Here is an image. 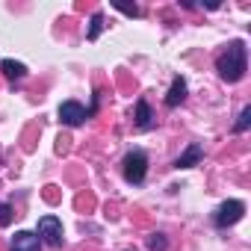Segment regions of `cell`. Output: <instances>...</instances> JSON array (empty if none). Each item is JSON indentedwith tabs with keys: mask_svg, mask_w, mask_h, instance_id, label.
I'll return each instance as SVG.
<instances>
[{
	"mask_svg": "<svg viewBox=\"0 0 251 251\" xmlns=\"http://www.w3.org/2000/svg\"><path fill=\"white\" fill-rule=\"evenodd\" d=\"M201 160H204V148H201L198 142H192V145L175 160V169H192V166H198Z\"/></svg>",
	"mask_w": 251,
	"mask_h": 251,
	"instance_id": "52a82bcc",
	"label": "cell"
},
{
	"mask_svg": "<svg viewBox=\"0 0 251 251\" xmlns=\"http://www.w3.org/2000/svg\"><path fill=\"white\" fill-rule=\"evenodd\" d=\"M0 71H3V77H9V80L27 77V65L24 62H15V59H0Z\"/></svg>",
	"mask_w": 251,
	"mask_h": 251,
	"instance_id": "30bf717a",
	"label": "cell"
},
{
	"mask_svg": "<svg viewBox=\"0 0 251 251\" xmlns=\"http://www.w3.org/2000/svg\"><path fill=\"white\" fill-rule=\"evenodd\" d=\"M121 166H124V180L139 186L145 180V175H148V154L142 148H133V151H127V157H124Z\"/></svg>",
	"mask_w": 251,
	"mask_h": 251,
	"instance_id": "7a4b0ae2",
	"label": "cell"
},
{
	"mask_svg": "<svg viewBox=\"0 0 251 251\" xmlns=\"http://www.w3.org/2000/svg\"><path fill=\"white\" fill-rule=\"evenodd\" d=\"M115 9L124 12V15H130V18H139V9L136 6H121V3H115Z\"/></svg>",
	"mask_w": 251,
	"mask_h": 251,
	"instance_id": "9a60e30c",
	"label": "cell"
},
{
	"mask_svg": "<svg viewBox=\"0 0 251 251\" xmlns=\"http://www.w3.org/2000/svg\"><path fill=\"white\" fill-rule=\"evenodd\" d=\"M12 219H15V210H12L9 204H0V227L12 225Z\"/></svg>",
	"mask_w": 251,
	"mask_h": 251,
	"instance_id": "4fadbf2b",
	"label": "cell"
},
{
	"mask_svg": "<svg viewBox=\"0 0 251 251\" xmlns=\"http://www.w3.org/2000/svg\"><path fill=\"white\" fill-rule=\"evenodd\" d=\"M216 71L225 83H239L248 71V50L242 42H230L227 50L216 59Z\"/></svg>",
	"mask_w": 251,
	"mask_h": 251,
	"instance_id": "6da1fadb",
	"label": "cell"
},
{
	"mask_svg": "<svg viewBox=\"0 0 251 251\" xmlns=\"http://www.w3.org/2000/svg\"><path fill=\"white\" fill-rule=\"evenodd\" d=\"M242 216H245V201L230 198V201L219 204V210L213 213V225H216V227H230V225H236Z\"/></svg>",
	"mask_w": 251,
	"mask_h": 251,
	"instance_id": "3957f363",
	"label": "cell"
},
{
	"mask_svg": "<svg viewBox=\"0 0 251 251\" xmlns=\"http://www.w3.org/2000/svg\"><path fill=\"white\" fill-rule=\"evenodd\" d=\"M39 239L53 245V248H59L62 245V222L56 216H42L39 219Z\"/></svg>",
	"mask_w": 251,
	"mask_h": 251,
	"instance_id": "277c9868",
	"label": "cell"
},
{
	"mask_svg": "<svg viewBox=\"0 0 251 251\" xmlns=\"http://www.w3.org/2000/svg\"><path fill=\"white\" fill-rule=\"evenodd\" d=\"M12 251H42V239L33 230H18L12 239Z\"/></svg>",
	"mask_w": 251,
	"mask_h": 251,
	"instance_id": "8992f818",
	"label": "cell"
},
{
	"mask_svg": "<svg viewBox=\"0 0 251 251\" xmlns=\"http://www.w3.org/2000/svg\"><path fill=\"white\" fill-rule=\"evenodd\" d=\"M248 127H251V106H242V112H239V118L233 124V133H245Z\"/></svg>",
	"mask_w": 251,
	"mask_h": 251,
	"instance_id": "8fae6325",
	"label": "cell"
},
{
	"mask_svg": "<svg viewBox=\"0 0 251 251\" xmlns=\"http://www.w3.org/2000/svg\"><path fill=\"white\" fill-rule=\"evenodd\" d=\"M183 98H186V80H183V77H175V80H172V89H169V95H166V106L175 109V106L183 103Z\"/></svg>",
	"mask_w": 251,
	"mask_h": 251,
	"instance_id": "ba28073f",
	"label": "cell"
},
{
	"mask_svg": "<svg viewBox=\"0 0 251 251\" xmlns=\"http://www.w3.org/2000/svg\"><path fill=\"white\" fill-rule=\"evenodd\" d=\"M148 245H151L154 251H166V236H163V233H151V236H148Z\"/></svg>",
	"mask_w": 251,
	"mask_h": 251,
	"instance_id": "5bb4252c",
	"label": "cell"
},
{
	"mask_svg": "<svg viewBox=\"0 0 251 251\" xmlns=\"http://www.w3.org/2000/svg\"><path fill=\"white\" fill-rule=\"evenodd\" d=\"M89 115H92V112H89L83 103H77V100H65V103L59 106V121L68 124V127H80Z\"/></svg>",
	"mask_w": 251,
	"mask_h": 251,
	"instance_id": "5b68a950",
	"label": "cell"
},
{
	"mask_svg": "<svg viewBox=\"0 0 251 251\" xmlns=\"http://www.w3.org/2000/svg\"><path fill=\"white\" fill-rule=\"evenodd\" d=\"M136 127L139 130H148L151 124H154V112H151V106H148V100H136Z\"/></svg>",
	"mask_w": 251,
	"mask_h": 251,
	"instance_id": "9c48e42d",
	"label": "cell"
},
{
	"mask_svg": "<svg viewBox=\"0 0 251 251\" xmlns=\"http://www.w3.org/2000/svg\"><path fill=\"white\" fill-rule=\"evenodd\" d=\"M100 30H103V15H100V12H95V15H92V27H89V33H86V39H89V42H95V39L100 36Z\"/></svg>",
	"mask_w": 251,
	"mask_h": 251,
	"instance_id": "7c38bea8",
	"label": "cell"
}]
</instances>
